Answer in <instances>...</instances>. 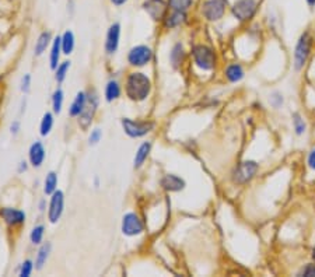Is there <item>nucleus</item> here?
I'll return each instance as SVG.
<instances>
[{
  "instance_id": "nucleus-1",
  "label": "nucleus",
  "mask_w": 315,
  "mask_h": 277,
  "mask_svg": "<svg viewBox=\"0 0 315 277\" xmlns=\"http://www.w3.org/2000/svg\"><path fill=\"white\" fill-rule=\"evenodd\" d=\"M151 91V83L143 73H132L126 82V94L132 101H144Z\"/></svg>"
},
{
  "instance_id": "nucleus-2",
  "label": "nucleus",
  "mask_w": 315,
  "mask_h": 277,
  "mask_svg": "<svg viewBox=\"0 0 315 277\" xmlns=\"http://www.w3.org/2000/svg\"><path fill=\"white\" fill-rule=\"evenodd\" d=\"M192 55L195 59V63L203 70H212L216 65L215 52L205 45H198L192 50Z\"/></svg>"
},
{
  "instance_id": "nucleus-3",
  "label": "nucleus",
  "mask_w": 315,
  "mask_h": 277,
  "mask_svg": "<svg viewBox=\"0 0 315 277\" xmlns=\"http://www.w3.org/2000/svg\"><path fill=\"white\" fill-rule=\"evenodd\" d=\"M231 10L235 18L240 21H248L257 11V0H235Z\"/></svg>"
},
{
  "instance_id": "nucleus-4",
  "label": "nucleus",
  "mask_w": 315,
  "mask_h": 277,
  "mask_svg": "<svg viewBox=\"0 0 315 277\" xmlns=\"http://www.w3.org/2000/svg\"><path fill=\"white\" fill-rule=\"evenodd\" d=\"M258 171V164L255 161H244L241 163L232 174V180L238 185H244L255 177Z\"/></svg>"
},
{
  "instance_id": "nucleus-5",
  "label": "nucleus",
  "mask_w": 315,
  "mask_h": 277,
  "mask_svg": "<svg viewBox=\"0 0 315 277\" xmlns=\"http://www.w3.org/2000/svg\"><path fill=\"white\" fill-rule=\"evenodd\" d=\"M310 50H311V37H310V34L306 33L301 35L299 44L296 46V52H294V67L297 70H300L306 65Z\"/></svg>"
},
{
  "instance_id": "nucleus-6",
  "label": "nucleus",
  "mask_w": 315,
  "mask_h": 277,
  "mask_svg": "<svg viewBox=\"0 0 315 277\" xmlns=\"http://www.w3.org/2000/svg\"><path fill=\"white\" fill-rule=\"evenodd\" d=\"M122 126H124V131L128 136H131V138H141V136L147 135L154 128V123L135 122L132 119L125 118V119H122Z\"/></svg>"
},
{
  "instance_id": "nucleus-7",
  "label": "nucleus",
  "mask_w": 315,
  "mask_h": 277,
  "mask_svg": "<svg viewBox=\"0 0 315 277\" xmlns=\"http://www.w3.org/2000/svg\"><path fill=\"white\" fill-rule=\"evenodd\" d=\"M153 57V52L149 46L146 45H137L129 50V55H128V60L129 63L133 66H144L149 63Z\"/></svg>"
},
{
  "instance_id": "nucleus-8",
  "label": "nucleus",
  "mask_w": 315,
  "mask_h": 277,
  "mask_svg": "<svg viewBox=\"0 0 315 277\" xmlns=\"http://www.w3.org/2000/svg\"><path fill=\"white\" fill-rule=\"evenodd\" d=\"M143 231V223L139 219L137 214L135 213H128L124 216L122 220V232L128 236H135L141 234Z\"/></svg>"
},
{
  "instance_id": "nucleus-9",
  "label": "nucleus",
  "mask_w": 315,
  "mask_h": 277,
  "mask_svg": "<svg viewBox=\"0 0 315 277\" xmlns=\"http://www.w3.org/2000/svg\"><path fill=\"white\" fill-rule=\"evenodd\" d=\"M63 207H65V196H63V192L55 190L52 193V197H50L49 212H48V217H49L50 223L59 221V219L62 217V213H63Z\"/></svg>"
},
{
  "instance_id": "nucleus-10",
  "label": "nucleus",
  "mask_w": 315,
  "mask_h": 277,
  "mask_svg": "<svg viewBox=\"0 0 315 277\" xmlns=\"http://www.w3.org/2000/svg\"><path fill=\"white\" fill-rule=\"evenodd\" d=\"M203 16L210 21H217L224 16L225 11V1L224 0H208L203 4Z\"/></svg>"
},
{
  "instance_id": "nucleus-11",
  "label": "nucleus",
  "mask_w": 315,
  "mask_h": 277,
  "mask_svg": "<svg viewBox=\"0 0 315 277\" xmlns=\"http://www.w3.org/2000/svg\"><path fill=\"white\" fill-rule=\"evenodd\" d=\"M143 8L147 11L149 14L154 21H158V20H164L167 13V4L164 0H146L143 3Z\"/></svg>"
},
{
  "instance_id": "nucleus-12",
  "label": "nucleus",
  "mask_w": 315,
  "mask_h": 277,
  "mask_svg": "<svg viewBox=\"0 0 315 277\" xmlns=\"http://www.w3.org/2000/svg\"><path fill=\"white\" fill-rule=\"evenodd\" d=\"M97 106H98V98H97V95H95V94L89 95V97H87L86 108H84L82 115L79 116V118H80V119H79V123H80L83 128H87V126L91 123L92 118H94V114H95V111H97Z\"/></svg>"
},
{
  "instance_id": "nucleus-13",
  "label": "nucleus",
  "mask_w": 315,
  "mask_h": 277,
  "mask_svg": "<svg viewBox=\"0 0 315 277\" xmlns=\"http://www.w3.org/2000/svg\"><path fill=\"white\" fill-rule=\"evenodd\" d=\"M0 217L4 220L6 224L16 227V226L24 224L25 213L21 212V210H17V209H11V207H4V209L0 210Z\"/></svg>"
},
{
  "instance_id": "nucleus-14",
  "label": "nucleus",
  "mask_w": 315,
  "mask_h": 277,
  "mask_svg": "<svg viewBox=\"0 0 315 277\" xmlns=\"http://www.w3.org/2000/svg\"><path fill=\"white\" fill-rule=\"evenodd\" d=\"M119 37H121V25L115 23L109 27L107 34V41H105V50L109 55L115 53L116 49L119 46Z\"/></svg>"
},
{
  "instance_id": "nucleus-15",
  "label": "nucleus",
  "mask_w": 315,
  "mask_h": 277,
  "mask_svg": "<svg viewBox=\"0 0 315 277\" xmlns=\"http://www.w3.org/2000/svg\"><path fill=\"white\" fill-rule=\"evenodd\" d=\"M28 155H30V163L33 167H35V168L41 167L44 160H45V148L42 146L41 141H35L33 146L30 147Z\"/></svg>"
},
{
  "instance_id": "nucleus-16",
  "label": "nucleus",
  "mask_w": 315,
  "mask_h": 277,
  "mask_svg": "<svg viewBox=\"0 0 315 277\" xmlns=\"http://www.w3.org/2000/svg\"><path fill=\"white\" fill-rule=\"evenodd\" d=\"M161 186L164 187L166 190H170V192H178V190H182L185 187V181L181 180L177 175L168 174L161 180Z\"/></svg>"
},
{
  "instance_id": "nucleus-17",
  "label": "nucleus",
  "mask_w": 315,
  "mask_h": 277,
  "mask_svg": "<svg viewBox=\"0 0 315 277\" xmlns=\"http://www.w3.org/2000/svg\"><path fill=\"white\" fill-rule=\"evenodd\" d=\"M87 97H89V95H87L84 91L77 92L75 101H73V104L70 106V115H72V116H80V115H82L84 108H86V104H87Z\"/></svg>"
},
{
  "instance_id": "nucleus-18",
  "label": "nucleus",
  "mask_w": 315,
  "mask_h": 277,
  "mask_svg": "<svg viewBox=\"0 0 315 277\" xmlns=\"http://www.w3.org/2000/svg\"><path fill=\"white\" fill-rule=\"evenodd\" d=\"M60 52H62V41H60V37H56L53 40V44H52V49H50V69L56 70L59 63V59H60Z\"/></svg>"
},
{
  "instance_id": "nucleus-19",
  "label": "nucleus",
  "mask_w": 315,
  "mask_h": 277,
  "mask_svg": "<svg viewBox=\"0 0 315 277\" xmlns=\"http://www.w3.org/2000/svg\"><path fill=\"white\" fill-rule=\"evenodd\" d=\"M150 150H151V144L150 143H143L140 147H139V150H137V153L135 155V161H133V165H135V168H139L141 167V164L146 161V158L149 157L150 154Z\"/></svg>"
},
{
  "instance_id": "nucleus-20",
  "label": "nucleus",
  "mask_w": 315,
  "mask_h": 277,
  "mask_svg": "<svg viewBox=\"0 0 315 277\" xmlns=\"http://www.w3.org/2000/svg\"><path fill=\"white\" fill-rule=\"evenodd\" d=\"M60 41H62V52L65 55H70L75 49V35L72 31H66L60 37Z\"/></svg>"
},
{
  "instance_id": "nucleus-21",
  "label": "nucleus",
  "mask_w": 315,
  "mask_h": 277,
  "mask_svg": "<svg viewBox=\"0 0 315 277\" xmlns=\"http://www.w3.org/2000/svg\"><path fill=\"white\" fill-rule=\"evenodd\" d=\"M50 249H52V245L50 244H45L42 245L38 251V255H37V261H35V268L38 270H41L44 268V265L46 263L48 258H49Z\"/></svg>"
},
{
  "instance_id": "nucleus-22",
  "label": "nucleus",
  "mask_w": 315,
  "mask_h": 277,
  "mask_svg": "<svg viewBox=\"0 0 315 277\" xmlns=\"http://www.w3.org/2000/svg\"><path fill=\"white\" fill-rule=\"evenodd\" d=\"M50 42V33H42L40 37H38V40L35 42V55L37 56H41L42 53L46 50L48 48V45H49Z\"/></svg>"
},
{
  "instance_id": "nucleus-23",
  "label": "nucleus",
  "mask_w": 315,
  "mask_h": 277,
  "mask_svg": "<svg viewBox=\"0 0 315 277\" xmlns=\"http://www.w3.org/2000/svg\"><path fill=\"white\" fill-rule=\"evenodd\" d=\"M225 77L231 83L240 82L241 79L244 77V70L240 65H231L227 67L225 70Z\"/></svg>"
},
{
  "instance_id": "nucleus-24",
  "label": "nucleus",
  "mask_w": 315,
  "mask_h": 277,
  "mask_svg": "<svg viewBox=\"0 0 315 277\" xmlns=\"http://www.w3.org/2000/svg\"><path fill=\"white\" fill-rule=\"evenodd\" d=\"M121 95V86L118 84L115 80L108 82L107 87H105V98L107 101H114L116 98H119Z\"/></svg>"
},
{
  "instance_id": "nucleus-25",
  "label": "nucleus",
  "mask_w": 315,
  "mask_h": 277,
  "mask_svg": "<svg viewBox=\"0 0 315 277\" xmlns=\"http://www.w3.org/2000/svg\"><path fill=\"white\" fill-rule=\"evenodd\" d=\"M185 21V11H177L174 10L173 14L166 18V27L167 28H174V27H178L180 24H182Z\"/></svg>"
},
{
  "instance_id": "nucleus-26",
  "label": "nucleus",
  "mask_w": 315,
  "mask_h": 277,
  "mask_svg": "<svg viewBox=\"0 0 315 277\" xmlns=\"http://www.w3.org/2000/svg\"><path fill=\"white\" fill-rule=\"evenodd\" d=\"M56 186H58V177L55 172H49L45 178V186H44V192L46 195H52L55 190H56Z\"/></svg>"
},
{
  "instance_id": "nucleus-27",
  "label": "nucleus",
  "mask_w": 315,
  "mask_h": 277,
  "mask_svg": "<svg viewBox=\"0 0 315 277\" xmlns=\"http://www.w3.org/2000/svg\"><path fill=\"white\" fill-rule=\"evenodd\" d=\"M170 60H171V63H173L175 69L181 65V62L183 60V48L181 44H177L173 48L171 53H170Z\"/></svg>"
},
{
  "instance_id": "nucleus-28",
  "label": "nucleus",
  "mask_w": 315,
  "mask_h": 277,
  "mask_svg": "<svg viewBox=\"0 0 315 277\" xmlns=\"http://www.w3.org/2000/svg\"><path fill=\"white\" fill-rule=\"evenodd\" d=\"M52 126H53V116L49 112L44 115L41 121V126H40V131H41L42 136H48L52 131Z\"/></svg>"
},
{
  "instance_id": "nucleus-29",
  "label": "nucleus",
  "mask_w": 315,
  "mask_h": 277,
  "mask_svg": "<svg viewBox=\"0 0 315 277\" xmlns=\"http://www.w3.org/2000/svg\"><path fill=\"white\" fill-rule=\"evenodd\" d=\"M62 105H63V91L56 90L52 95V106H53V112L60 114L62 112Z\"/></svg>"
},
{
  "instance_id": "nucleus-30",
  "label": "nucleus",
  "mask_w": 315,
  "mask_h": 277,
  "mask_svg": "<svg viewBox=\"0 0 315 277\" xmlns=\"http://www.w3.org/2000/svg\"><path fill=\"white\" fill-rule=\"evenodd\" d=\"M170 7L177 11H186L188 8L191 7L193 0H168Z\"/></svg>"
},
{
  "instance_id": "nucleus-31",
  "label": "nucleus",
  "mask_w": 315,
  "mask_h": 277,
  "mask_svg": "<svg viewBox=\"0 0 315 277\" xmlns=\"http://www.w3.org/2000/svg\"><path fill=\"white\" fill-rule=\"evenodd\" d=\"M69 67H70V62H63L56 67V74H55V79L56 82L62 83L65 79H66L67 72H69Z\"/></svg>"
},
{
  "instance_id": "nucleus-32",
  "label": "nucleus",
  "mask_w": 315,
  "mask_h": 277,
  "mask_svg": "<svg viewBox=\"0 0 315 277\" xmlns=\"http://www.w3.org/2000/svg\"><path fill=\"white\" fill-rule=\"evenodd\" d=\"M30 238H31V242H33V244H41L42 238H44V226H37V227H34Z\"/></svg>"
},
{
  "instance_id": "nucleus-33",
  "label": "nucleus",
  "mask_w": 315,
  "mask_h": 277,
  "mask_svg": "<svg viewBox=\"0 0 315 277\" xmlns=\"http://www.w3.org/2000/svg\"><path fill=\"white\" fill-rule=\"evenodd\" d=\"M294 128H296V133L297 135H303L306 132V123L300 118L299 115H294Z\"/></svg>"
},
{
  "instance_id": "nucleus-34",
  "label": "nucleus",
  "mask_w": 315,
  "mask_h": 277,
  "mask_svg": "<svg viewBox=\"0 0 315 277\" xmlns=\"http://www.w3.org/2000/svg\"><path fill=\"white\" fill-rule=\"evenodd\" d=\"M33 262L31 261H25L23 265H21V270H20V276L21 277H28L33 272Z\"/></svg>"
},
{
  "instance_id": "nucleus-35",
  "label": "nucleus",
  "mask_w": 315,
  "mask_h": 277,
  "mask_svg": "<svg viewBox=\"0 0 315 277\" xmlns=\"http://www.w3.org/2000/svg\"><path fill=\"white\" fill-rule=\"evenodd\" d=\"M101 138H102V132L100 129H94L91 132V135H90V143L91 144H97L101 140Z\"/></svg>"
},
{
  "instance_id": "nucleus-36",
  "label": "nucleus",
  "mask_w": 315,
  "mask_h": 277,
  "mask_svg": "<svg viewBox=\"0 0 315 277\" xmlns=\"http://www.w3.org/2000/svg\"><path fill=\"white\" fill-rule=\"evenodd\" d=\"M30 82H31V76L30 74H25L24 77H23V82H21V91H24V92L30 91Z\"/></svg>"
},
{
  "instance_id": "nucleus-37",
  "label": "nucleus",
  "mask_w": 315,
  "mask_h": 277,
  "mask_svg": "<svg viewBox=\"0 0 315 277\" xmlns=\"http://www.w3.org/2000/svg\"><path fill=\"white\" fill-rule=\"evenodd\" d=\"M303 276L315 277V265H308L307 268L303 270Z\"/></svg>"
},
{
  "instance_id": "nucleus-38",
  "label": "nucleus",
  "mask_w": 315,
  "mask_h": 277,
  "mask_svg": "<svg viewBox=\"0 0 315 277\" xmlns=\"http://www.w3.org/2000/svg\"><path fill=\"white\" fill-rule=\"evenodd\" d=\"M308 164H310V167H311L313 170H315V150H313L310 157H308Z\"/></svg>"
},
{
  "instance_id": "nucleus-39",
  "label": "nucleus",
  "mask_w": 315,
  "mask_h": 277,
  "mask_svg": "<svg viewBox=\"0 0 315 277\" xmlns=\"http://www.w3.org/2000/svg\"><path fill=\"white\" fill-rule=\"evenodd\" d=\"M18 128H20V123L18 122L13 123V125H11V128H10V129H11V133H14V135H16L17 132H18Z\"/></svg>"
},
{
  "instance_id": "nucleus-40",
  "label": "nucleus",
  "mask_w": 315,
  "mask_h": 277,
  "mask_svg": "<svg viewBox=\"0 0 315 277\" xmlns=\"http://www.w3.org/2000/svg\"><path fill=\"white\" fill-rule=\"evenodd\" d=\"M111 1H112L114 4H116V6H122V4H125L128 0H111Z\"/></svg>"
},
{
  "instance_id": "nucleus-41",
  "label": "nucleus",
  "mask_w": 315,
  "mask_h": 277,
  "mask_svg": "<svg viewBox=\"0 0 315 277\" xmlns=\"http://www.w3.org/2000/svg\"><path fill=\"white\" fill-rule=\"evenodd\" d=\"M21 164V165H20V170H18V171L21 172V171H25V170H27V163H20Z\"/></svg>"
},
{
  "instance_id": "nucleus-42",
  "label": "nucleus",
  "mask_w": 315,
  "mask_h": 277,
  "mask_svg": "<svg viewBox=\"0 0 315 277\" xmlns=\"http://www.w3.org/2000/svg\"><path fill=\"white\" fill-rule=\"evenodd\" d=\"M307 3L313 7V6H315V0H307Z\"/></svg>"
},
{
  "instance_id": "nucleus-43",
  "label": "nucleus",
  "mask_w": 315,
  "mask_h": 277,
  "mask_svg": "<svg viewBox=\"0 0 315 277\" xmlns=\"http://www.w3.org/2000/svg\"><path fill=\"white\" fill-rule=\"evenodd\" d=\"M313 256H314V261H315V249H314V255H313Z\"/></svg>"
}]
</instances>
